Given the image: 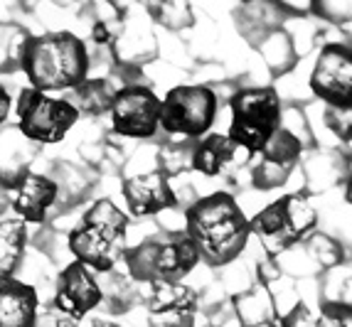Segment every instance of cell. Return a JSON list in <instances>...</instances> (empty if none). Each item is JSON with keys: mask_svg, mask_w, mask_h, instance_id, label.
Masks as SVG:
<instances>
[{"mask_svg": "<svg viewBox=\"0 0 352 327\" xmlns=\"http://www.w3.org/2000/svg\"><path fill=\"white\" fill-rule=\"evenodd\" d=\"M281 99L274 89H244L232 99V126L227 138L254 155L281 128Z\"/></svg>", "mask_w": 352, "mask_h": 327, "instance_id": "cell-6", "label": "cell"}, {"mask_svg": "<svg viewBox=\"0 0 352 327\" xmlns=\"http://www.w3.org/2000/svg\"><path fill=\"white\" fill-rule=\"evenodd\" d=\"M217 106L210 87H175L160 101V128L180 138H202L217 118Z\"/></svg>", "mask_w": 352, "mask_h": 327, "instance_id": "cell-7", "label": "cell"}, {"mask_svg": "<svg viewBox=\"0 0 352 327\" xmlns=\"http://www.w3.org/2000/svg\"><path fill=\"white\" fill-rule=\"evenodd\" d=\"M124 263L129 278L138 283H177L200 263V251L190 241L188 234L170 232L158 234L151 239L135 244L133 249L124 251Z\"/></svg>", "mask_w": 352, "mask_h": 327, "instance_id": "cell-4", "label": "cell"}, {"mask_svg": "<svg viewBox=\"0 0 352 327\" xmlns=\"http://www.w3.org/2000/svg\"><path fill=\"white\" fill-rule=\"evenodd\" d=\"M72 99H67L74 106L79 116L89 113V116H99V113H109L113 104V93L116 89L106 82L104 76H87L76 89H72Z\"/></svg>", "mask_w": 352, "mask_h": 327, "instance_id": "cell-20", "label": "cell"}, {"mask_svg": "<svg viewBox=\"0 0 352 327\" xmlns=\"http://www.w3.org/2000/svg\"><path fill=\"white\" fill-rule=\"evenodd\" d=\"M124 199L133 216H151L177 207V194L170 177L158 165L151 170H133L124 177Z\"/></svg>", "mask_w": 352, "mask_h": 327, "instance_id": "cell-11", "label": "cell"}, {"mask_svg": "<svg viewBox=\"0 0 352 327\" xmlns=\"http://www.w3.org/2000/svg\"><path fill=\"white\" fill-rule=\"evenodd\" d=\"M35 327H76V322L69 320L67 315H62V313L52 305V308H47L45 315H37Z\"/></svg>", "mask_w": 352, "mask_h": 327, "instance_id": "cell-31", "label": "cell"}, {"mask_svg": "<svg viewBox=\"0 0 352 327\" xmlns=\"http://www.w3.org/2000/svg\"><path fill=\"white\" fill-rule=\"evenodd\" d=\"M10 116V93L6 87H0V123H6Z\"/></svg>", "mask_w": 352, "mask_h": 327, "instance_id": "cell-32", "label": "cell"}, {"mask_svg": "<svg viewBox=\"0 0 352 327\" xmlns=\"http://www.w3.org/2000/svg\"><path fill=\"white\" fill-rule=\"evenodd\" d=\"M330 275L338 278V295L333 300H325V303H340L345 308L352 310V266H335L330 269Z\"/></svg>", "mask_w": 352, "mask_h": 327, "instance_id": "cell-29", "label": "cell"}, {"mask_svg": "<svg viewBox=\"0 0 352 327\" xmlns=\"http://www.w3.org/2000/svg\"><path fill=\"white\" fill-rule=\"evenodd\" d=\"M345 199L352 205V175H350V180H347V185H345Z\"/></svg>", "mask_w": 352, "mask_h": 327, "instance_id": "cell-35", "label": "cell"}, {"mask_svg": "<svg viewBox=\"0 0 352 327\" xmlns=\"http://www.w3.org/2000/svg\"><path fill=\"white\" fill-rule=\"evenodd\" d=\"M30 32L18 23H0V74H15L23 65Z\"/></svg>", "mask_w": 352, "mask_h": 327, "instance_id": "cell-23", "label": "cell"}, {"mask_svg": "<svg viewBox=\"0 0 352 327\" xmlns=\"http://www.w3.org/2000/svg\"><path fill=\"white\" fill-rule=\"evenodd\" d=\"M305 253L311 261H316L320 269H335L342 263V249L330 239L328 234H311L305 239Z\"/></svg>", "mask_w": 352, "mask_h": 327, "instance_id": "cell-25", "label": "cell"}, {"mask_svg": "<svg viewBox=\"0 0 352 327\" xmlns=\"http://www.w3.org/2000/svg\"><path fill=\"white\" fill-rule=\"evenodd\" d=\"M345 138H352V118H350V126H347V133H345Z\"/></svg>", "mask_w": 352, "mask_h": 327, "instance_id": "cell-36", "label": "cell"}, {"mask_svg": "<svg viewBox=\"0 0 352 327\" xmlns=\"http://www.w3.org/2000/svg\"><path fill=\"white\" fill-rule=\"evenodd\" d=\"M278 325L281 327H316V320L311 317V313H308V308H305L303 303H296L294 308L281 317Z\"/></svg>", "mask_w": 352, "mask_h": 327, "instance_id": "cell-30", "label": "cell"}, {"mask_svg": "<svg viewBox=\"0 0 352 327\" xmlns=\"http://www.w3.org/2000/svg\"><path fill=\"white\" fill-rule=\"evenodd\" d=\"M318 224L316 207L300 192L286 194L269 205L264 212H258L249 222V232L256 234L261 246L271 256L286 253L288 249L298 246L311 236Z\"/></svg>", "mask_w": 352, "mask_h": 327, "instance_id": "cell-5", "label": "cell"}, {"mask_svg": "<svg viewBox=\"0 0 352 327\" xmlns=\"http://www.w3.org/2000/svg\"><path fill=\"white\" fill-rule=\"evenodd\" d=\"M8 202L18 212L20 222L42 224L47 219L50 210L57 205V185L50 175L28 172L15 190H10Z\"/></svg>", "mask_w": 352, "mask_h": 327, "instance_id": "cell-15", "label": "cell"}, {"mask_svg": "<svg viewBox=\"0 0 352 327\" xmlns=\"http://www.w3.org/2000/svg\"><path fill=\"white\" fill-rule=\"evenodd\" d=\"M91 327H121V325H116V322H111V320H104V317H96V320L91 322Z\"/></svg>", "mask_w": 352, "mask_h": 327, "instance_id": "cell-33", "label": "cell"}, {"mask_svg": "<svg viewBox=\"0 0 352 327\" xmlns=\"http://www.w3.org/2000/svg\"><path fill=\"white\" fill-rule=\"evenodd\" d=\"M185 234L197 246L202 261L227 266L244 251L252 232L236 199L227 192H214L188 207Z\"/></svg>", "mask_w": 352, "mask_h": 327, "instance_id": "cell-1", "label": "cell"}, {"mask_svg": "<svg viewBox=\"0 0 352 327\" xmlns=\"http://www.w3.org/2000/svg\"><path fill=\"white\" fill-rule=\"evenodd\" d=\"M300 150H303V140L296 138V133H291L288 128H278V133L261 150L258 163L252 168L254 187L261 192L281 187L288 180V175L294 172L296 163L300 158Z\"/></svg>", "mask_w": 352, "mask_h": 327, "instance_id": "cell-13", "label": "cell"}, {"mask_svg": "<svg viewBox=\"0 0 352 327\" xmlns=\"http://www.w3.org/2000/svg\"><path fill=\"white\" fill-rule=\"evenodd\" d=\"M28 229L20 219L0 222V275H10L25 256Z\"/></svg>", "mask_w": 352, "mask_h": 327, "instance_id": "cell-21", "label": "cell"}, {"mask_svg": "<svg viewBox=\"0 0 352 327\" xmlns=\"http://www.w3.org/2000/svg\"><path fill=\"white\" fill-rule=\"evenodd\" d=\"M271 310H274V298L264 283H256L252 291L236 298V315L244 327L269 325Z\"/></svg>", "mask_w": 352, "mask_h": 327, "instance_id": "cell-22", "label": "cell"}, {"mask_svg": "<svg viewBox=\"0 0 352 327\" xmlns=\"http://www.w3.org/2000/svg\"><path fill=\"white\" fill-rule=\"evenodd\" d=\"M57 185V205L59 210H69V207H76L79 202L89 197L91 192V175L87 170L76 168L72 163H59L54 165V175H50Z\"/></svg>", "mask_w": 352, "mask_h": 327, "instance_id": "cell-19", "label": "cell"}, {"mask_svg": "<svg viewBox=\"0 0 352 327\" xmlns=\"http://www.w3.org/2000/svg\"><path fill=\"white\" fill-rule=\"evenodd\" d=\"M18 118L25 138L37 146H50L65 138L74 123L79 121V111L67 99H52L35 89H23L18 99Z\"/></svg>", "mask_w": 352, "mask_h": 327, "instance_id": "cell-8", "label": "cell"}, {"mask_svg": "<svg viewBox=\"0 0 352 327\" xmlns=\"http://www.w3.org/2000/svg\"><path fill=\"white\" fill-rule=\"evenodd\" d=\"M311 89L330 111H352V45L333 42L318 54Z\"/></svg>", "mask_w": 352, "mask_h": 327, "instance_id": "cell-9", "label": "cell"}, {"mask_svg": "<svg viewBox=\"0 0 352 327\" xmlns=\"http://www.w3.org/2000/svg\"><path fill=\"white\" fill-rule=\"evenodd\" d=\"M316 327H352V310L340 303H323Z\"/></svg>", "mask_w": 352, "mask_h": 327, "instance_id": "cell-28", "label": "cell"}, {"mask_svg": "<svg viewBox=\"0 0 352 327\" xmlns=\"http://www.w3.org/2000/svg\"><path fill=\"white\" fill-rule=\"evenodd\" d=\"M148 12L155 23H160L168 30H182L192 25V10L188 3H151Z\"/></svg>", "mask_w": 352, "mask_h": 327, "instance_id": "cell-26", "label": "cell"}, {"mask_svg": "<svg viewBox=\"0 0 352 327\" xmlns=\"http://www.w3.org/2000/svg\"><path fill=\"white\" fill-rule=\"evenodd\" d=\"M129 216L111 199H99L84 212V216L67 234V249L79 263L94 273L113 271L116 261L124 256Z\"/></svg>", "mask_w": 352, "mask_h": 327, "instance_id": "cell-3", "label": "cell"}, {"mask_svg": "<svg viewBox=\"0 0 352 327\" xmlns=\"http://www.w3.org/2000/svg\"><path fill=\"white\" fill-rule=\"evenodd\" d=\"M20 69L28 74L30 89L35 91H65L76 89L91 71V57L72 32L30 35L23 49Z\"/></svg>", "mask_w": 352, "mask_h": 327, "instance_id": "cell-2", "label": "cell"}, {"mask_svg": "<svg viewBox=\"0 0 352 327\" xmlns=\"http://www.w3.org/2000/svg\"><path fill=\"white\" fill-rule=\"evenodd\" d=\"M37 293L12 275H0V327H35Z\"/></svg>", "mask_w": 352, "mask_h": 327, "instance_id": "cell-18", "label": "cell"}, {"mask_svg": "<svg viewBox=\"0 0 352 327\" xmlns=\"http://www.w3.org/2000/svg\"><path fill=\"white\" fill-rule=\"evenodd\" d=\"M40 146L25 138L18 126L0 128V185L6 192L15 190L25 175L30 172V165L37 158Z\"/></svg>", "mask_w": 352, "mask_h": 327, "instance_id": "cell-17", "label": "cell"}, {"mask_svg": "<svg viewBox=\"0 0 352 327\" xmlns=\"http://www.w3.org/2000/svg\"><path fill=\"white\" fill-rule=\"evenodd\" d=\"M109 113L113 133L124 138H153L160 128V99L143 84L116 89Z\"/></svg>", "mask_w": 352, "mask_h": 327, "instance_id": "cell-10", "label": "cell"}, {"mask_svg": "<svg viewBox=\"0 0 352 327\" xmlns=\"http://www.w3.org/2000/svg\"><path fill=\"white\" fill-rule=\"evenodd\" d=\"M52 305L74 322L99 308L101 288L94 271L79 261L69 263L57 278V293H54Z\"/></svg>", "mask_w": 352, "mask_h": 327, "instance_id": "cell-12", "label": "cell"}, {"mask_svg": "<svg viewBox=\"0 0 352 327\" xmlns=\"http://www.w3.org/2000/svg\"><path fill=\"white\" fill-rule=\"evenodd\" d=\"M8 205H10V202H8V192L3 190V185H0V212L6 210Z\"/></svg>", "mask_w": 352, "mask_h": 327, "instance_id": "cell-34", "label": "cell"}, {"mask_svg": "<svg viewBox=\"0 0 352 327\" xmlns=\"http://www.w3.org/2000/svg\"><path fill=\"white\" fill-rule=\"evenodd\" d=\"M311 10L333 25L352 23V0H316Z\"/></svg>", "mask_w": 352, "mask_h": 327, "instance_id": "cell-27", "label": "cell"}, {"mask_svg": "<svg viewBox=\"0 0 352 327\" xmlns=\"http://www.w3.org/2000/svg\"><path fill=\"white\" fill-rule=\"evenodd\" d=\"M264 327H281L278 322H269V325H264Z\"/></svg>", "mask_w": 352, "mask_h": 327, "instance_id": "cell-37", "label": "cell"}, {"mask_svg": "<svg viewBox=\"0 0 352 327\" xmlns=\"http://www.w3.org/2000/svg\"><path fill=\"white\" fill-rule=\"evenodd\" d=\"M101 288V303L109 308V313H129L133 305L135 291L131 286V280L126 275L116 273V271H106V273L96 275Z\"/></svg>", "mask_w": 352, "mask_h": 327, "instance_id": "cell-24", "label": "cell"}, {"mask_svg": "<svg viewBox=\"0 0 352 327\" xmlns=\"http://www.w3.org/2000/svg\"><path fill=\"white\" fill-rule=\"evenodd\" d=\"M197 293L182 283L153 286L148 303V327H195Z\"/></svg>", "mask_w": 352, "mask_h": 327, "instance_id": "cell-14", "label": "cell"}, {"mask_svg": "<svg viewBox=\"0 0 352 327\" xmlns=\"http://www.w3.org/2000/svg\"><path fill=\"white\" fill-rule=\"evenodd\" d=\"M249 158L252 155L236 143H232L227 135L212 133L207 138H202L200 143H195L190 168L195 172H202L205 177H217L229 172V170L241 168L244 163H249Z\"/></svg>", "mask_w": 352, "mask_h": 327, "instance_id": "cell-16", "label": "cell"}]
</instances>
